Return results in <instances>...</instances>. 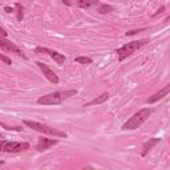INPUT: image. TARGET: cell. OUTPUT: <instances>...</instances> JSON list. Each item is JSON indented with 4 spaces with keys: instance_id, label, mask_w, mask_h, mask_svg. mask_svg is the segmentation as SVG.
I'll list each match as a JSON object with an SVG mask.
<instances>
[{
    "instance_id": "8992f818",
    "label": "cell",
    "mask_w": 170,
    "mask_h": 170,
    "mask_svg": "<svg viewBox=\"0 0 170 170\" xmlns=\"http://www.w3.org/2000/svg\"><path fill=\"white\" fill-rule=\"evenodd\" d=\"M0 49H2V51H4V52L15 53V55L20 56V57H23V59H27V56L24 55V52L21 51L20 48H17L12 41L7 40L6 37H3V36H0Z\"/></svg>"
},
{
    "instance_id": "7c38bea8",
    "label": "cell",
    "mask_w": 170,
    "mask_h": 170,
    "mask_svg": "<svg viewBox=\"0 0 170 170\" xmlns=\"http://www.w3.org/2000/svg\"><path fill=\"white\" fill-rule=\"evenodd\" d=\"M158 142H159V138H151V140H149L147 142H145V144H144V147H142L144 150H142V153H141L142 157H145V155L147 154V151H149L155 144H158Z\"/></svg>"
},
{
    "instance_id": "9a60e30c",
    "label": "cell",
    "mask_w": 170,
    "mask_h": 170,
    "mask_svg": "<svg viewBox=\"0 0 170 170\" xmlns=\"http://www.w3.org/2000/svg\"><path fill=\"white\" fill-rule=\"evenodd\" d=\"M76 62H80V64H84V65H89V64H92V59L91 57H85V56H79V57H76Z\"/></svg>"
},
{
    "instance_id": "d6986e66",
    "label": "cell",
    "mask_w": 170,
    "mask_h": 170,
    "mask_svg": "<svg viewBox=\"0 0 170 170\" xmlns=\"http://www.w3.org/2000/svg\"><path fill=\"white\" fill-rule=\"evenodd\" d=\"M0 36H3V37H6V36H7V32L2 28V27H0Z\"/></svg>"
},
{
    "instance_id": "2e32d148",
    "label": "cell",
    "mask_w": 170,
    "mask_h": 170,
    "mask_svg": "<svg viewBox=\"0 0 170 170\" xmlns=\"http://www.w3.org/2000/svg\"><path fill=\"white\" fill-rule=\"evenodd\" d=\"M16 8H17V19L21 20V17H23V8H21V6L19 3L16 4Z\"/></svg>"
},
{
    "instance_id": "4fadbf2b",
    "label": "cell",
    "mask_w": 170,
    "mask_h": 170,
    "mask_svg": "<svg viewBox=\"0 0 170 170\" xmlns=\"http://www.w3.org/2000/svg\"><path fill=\"white\" fill-rule=\"evenodd\" d=\"M96 4H98V0H79L77 2V6L80 8H85V10L96 6Z\"/></svg>"
},
{
    "instance_id": "ba28073f",
    "label": "cell",
    "mask_w": 170,
    "mask_h": 170,
    "mask_svg": "<svg viewBox=\"0 0 170 170\" xmlns=\"http://www.w3.org/2000/svg\"><path fill=\"white\" fill-rule=\"evenodd\" d=\"M36 64H37V66L40 68V70L43 72V74L45 76V77H47L52 84H57V83H59V76L53 72L52 69H49L48 66H47L45 64H43L41 61H36Z\"/></svg>"
},
{
    "instance_id": "30bf717a",
    "label": "cell",
    "mask_w": 170,
    "mask_h": 170,
    "mask_svg": "<svg viewBox=\"0 0 170 170\" xmlns=\"http://www.w3.org/2000/svg\"><path fill=\"white\" fill-rule=\"evenodd\" d=\"M169 92H170V85H166L165 88H162L159 92H157V93H154L151 97H149L146 100V102L147 104H154V102H157V101H159V100H162L164 97H166L168 95H169Z\"/></svg>"
},
{
    "instance_id": "44dd1931",
    "label": "cell",
    "mask_w": 170,
    "mask_h": 170,
    "mask_svg": "<svg viewBox=\"0 0 170 170\" xmlns=\"http://www.w3.org/2000/svg\"><path fill=\"white\" fill-rule=\"evenodd\" d=\"M6 12L11 13V12H13V10H12V8H10V7H6Z\"/></svg>"
},
{
    "instance_id": "3957f363",
    "label": "cell",
    "mask_w": 170,
    "mask_h": 170,
    "mask_svg": "<svg viewBox=\"0 0 170 170\" xmlns=\"http://www.w3.org/2000/svg\"><path fill=\"white\" fill-rule=\"evenodd\" d=\"M23 122L28 128L33 129V130H36L39 133L49 134V136H55V137H66V133L60 132V130H57V129L49 126V125H45V124H41V122H37V121H31V120H24Z\"/></svg>"
},
{
    "instance_id": "e0dca14e",
    "label": "cell",
    "mask_w": 170,
    "mask_h": 170,
    "mask_svg": "<svg viewBox=\"0 0 170 170\" xmlns=\"http://www.w3.org/2000/svg\"><path fill=\"white\" fill-rule=\"evenodd\" d=\"M0 60H2L3 62H6L7 65H11V64H12V61H11V59H10V57L4 56V55H2V53H0Z\"/></svg>"
},
{
    "instance_id": "ffe728a7",
    "label": "cell",
    "mask_w": 170,
    "mask_h": 170,
    "mask_svg": "<svg viewBox=\"0 0 170 170\" xmlns=\"http://www.w3.org/2000/svg\"><path fill=\"white\" fill-rule=\"evenodd\" d=\"M164 11H165V7L162 6V7H161V8H159V10L157 11V12H155V13H154V16H157V15H158V13H162Z\"/></svg>"
},
{
    "instance_id": "9c48e42d",
    "label": "cell",
    "mask_w": 170,
    "mask_h": 170,
    "mask_svg": "<svg viewBox=\"0 0 170 170\" xmlns=\"http://www.w3.org/2000/svg\"><path fill=\"white\" fill-rule=\"evenodd\" d=\"M57 144V140H52V138H39L37 144H36V149L39 151H44L48 150L49 147L55 146Z\"/></svg>"
},
{
    "instance_id": "52a82bcc",
    "label": "cell",
    "mask_w": 170,
    "mask_h": 170,
    "mask_svg": "<svg viewBox=\"0 0 170 170\" xmlns=\"http://www.w3.org/2000/svg\"><path fill=\"white\" fill-rule=\"evenodd\" d=\"M35 52H36V53H47V55H49L53 60L57 62V64H60V65L65 62V56L64 55H61V53L56 52V51H52V49H49V48L37 47V48H35Z\"/></svg>"
},
{
    "instance_id": "8fae6325",
    "label": "cell",
    "mask_w": 170,
    "mask_h": 170,
    "mask_svg": "<svg viewBox=\"0 0 170 170\" xmlns=\"http://www.w3.org/2000/svg\"><path fill=\"white\" fill-rule=\"evenodd\" d=\"M109 98V93L108 92H104L102 95H100L98 97L96 98H93L92 101H89L87 102V104H84V106H91V105H98V104H102V102H105L106 100Z\"/></svg>"
},
{
    "instance_id": "6da1fadb",
    "label": "cell",
    "mask_w": 170,
    "mask_h": 170,
    "mask_svg": "<svg viewBox=\"0 0 170 170\" xmlns=\"http://www.w3.org/2000/svg\"><path fill=\"white\" fill-rule=\"evenodd\" d=\"M150 114H151V109H149V108H144V109L138 110L137 113H134L132 117L122 125V129L124 130H134V129H137L138 126H141V125L150 117Z\"/></svg>"
},
{
    "instance_id": "ac0fdd59",
    "label": "cell",
    "mask_w": 170,
    "mask_h": 170,
    "mask_svg": "<svg viewBox=\"0 0 170 170\" xmlns=\"http://www.w3.org/2000/svg\"><path fill=\"white\" fill-rule=\"evenodd\" d=\"M141 31H145L144 28H142V29H136V31H129V32H126V36H133V35H136L137 32H141Z\"/></svg>"
},
{
    "instance_id": "7a4b0ae2",
    "label": "cell",
    "mask_w": 170,
    "mask_h": 170,
    "mask_svg": "<svg viewBox=\"0 0 170 170\" xmlns=\"http://www.w3.org/2000/svg\"><path fill=\"white\" fill-rule=\"evenodd\" d=\"M146 43H149V39H141V40H136V41L128 43V44H125V45H122L121 48H118L117 51H116V53H117V56H118V60L120 61L125 60L128 56L133 55V53L136 51H138L141 47H144Z\"/></svg>"
},
{
    "instance_id": "277c9868",
    "label": "cell",
    "mask_w": 170,
    "mask_h": 170,
    "mask_svg": "<svg viewBox=\"0 0 170 170\" xmlns=\"http://www.w3.org/2000/svg\"><path fill=\"white\" fill-rule=\"evenodd\" d=\"M29 147L28 142H15V141H6L0 140V151L7 153H19L21 150H27Z\"/></svg>"
},
{
    "instance_id": "5b68a950",
    "label": "cell",
    "mask_w": 170,
    "mask_h": 170,
    "mask_svg": "<svg viewBox=\"0 0 170 170\" xmlns=\"http://www.w3.org/2000/svg\"><path fill=\"white\" fill-rule=\"evenodd\" d=\"M62 101H64L62 92H52L40 97L37 100V104L39 105H59Z\"/></svg>"
},
{
    "instance_id": "7402d4cb",
    "label": "cell",
    "mask_w": 170,
    "mask_h": 170,
    "mask_svg": "<svg viewBox=\"0 0 170 170\" xmlns=\"http://www.w3.org/2000/svg\"><path fill=\"white\" fill-rule=\"evenodd\" d=\"M4 165V161H0V166H3Z\"/></svg>"
},
{
    "instance_id": "5bb4252c",
    "label": "cell",
    "mask_w": 170,
    "mask_h": 170,
    "mask_svg": "<svg viewBox=\"0 0 170 170\" xmlns=\"http://www.w3.org/2000/svg\"><path fill=\"white\" fill-rule=\"evenodd\" d=\"M112 11H114V7L109 6V4H102V6L98 7V12H100L101 15H104V13H109Z\"/></svg>"
}]
</instances>
